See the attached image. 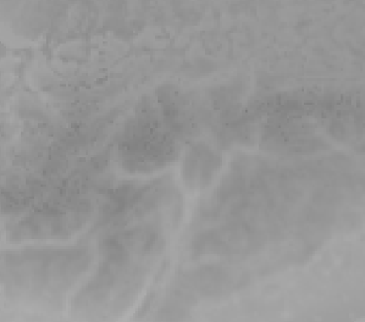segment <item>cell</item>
<instances>
[{
    "instance_id": "cell-2",
    "label": "cell",
    "mask_w": 365,
    "mask_h": 322,
    "mask_svg": "<svg viewBox=\"0 0 365 322\" xmlns=\"http://www.w3.org/2000/svg\"><path fill=\"white\" fill-rule=\"evenodd\" d=\"M169 123V120L164 123L155 114L140 111L120 140V162L123 167L132 172H152L174 160L179 154V142Z\"/></svg>"
},
{
    "instance_id": "cell-1",
    "label": "cell",
    "mask_w": 365,
    "mask_h": 322,
    "mask_svg": "<svg viewBox=\"0 0 365 322\" xmlns=\"http://www.w3.org/2000/svg\"><path fill=\"white\" fill-rule=\"evenodd\" d=\"M91 261L86 248H29L6 254L3 279L22 297L49 301L71 289Z\"/></svg>"
},
{
    "instance_id": "cell-4",
    "label": "cell",
    "mask_w": 365,
    "mask_h": 322,
    "mask_svg": "<svg viewBox=\"0 0 365 322\" xmlns=\"http://www.w3.org/2000/svg\"><path fill=\"white\" fill-rule=\"evenodd\" d=\"M221 164L220 155L208 145H192L182 161V178L191 189L202 191L212 183Z\"/></svg>"
},
{
    "instance_id": "cell-3",
    "label": "cell",
    "mask_w": 365,
    "mask_h": 322,
    "mask_svg": "<svg viewBox=\"0 0 365 322\" xmlns=\"http://www.w3.org/2000/svg\"><path fill=\"white\" fill-rule=\"evenodd\" d=\"M88 217V205L80 200L46 204L17 221L10 237L17 242L60 241L80 231Z\"/></svg>"
}]
</instances>
